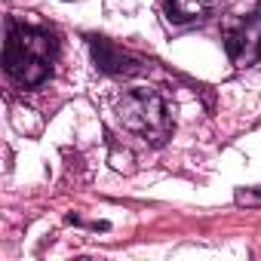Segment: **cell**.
I'll list each match as a JSON object with an SVG mask.
<instances>
[{"label":"cell","mask_w":261,"mask_h":261,"mask_svg":"<svg viewBox=\"0 0 261 261\" xmlns=\"http://www.w3.org/2000/svg\"><path fill=\"white\" fill-rule=\"evenodd\" d=\"M117 120L151 145H163L172 136V114L154 89H129L117 101Z\"/></svg>","instance_id":"obj_2"},{"label":"cell","mask_w":261,"mask_h":261,"mask_svg":"<svg viewBox=\"0 0 261 261\" xmlns=\"http://www.w3.org/2000/svg\"><path fill=\"white\" fill-rule=\"evenodd\" d=\"M240 206H261V191H237Z\"/></svg>","instance_id":"obj_6"},{"label":"cell","mask_w":261,"mask_h":261,"mask_svg":"<svg viewBox=\"0 0 261 261\" xmlns=\"http://www.w3.org/2000/svg\"><path fill=\"white\" fill-rule=\"evenodd\" d=\"M56 59V37L43 28L34 25H16L10 22L7 34V49H4V65L7 74L19 86H37L49 77Z\"/></svg>","instance_id":"obj_1"},{"label":"cell","mask_w":261,"mask_h":261,"mask_svg":"<svg viewBox=\"0 0 261 261\" xmlns=\"http://www.w3.org/2000/svg\"><path fill=\"white\" fill-rule=\"evenodd\" d=\"M224 46L237 68L261 62V10L249 13L246 19L230 22L224 31Z\"/></svg>","instance_id":"obj_3"},{"label":"cell","mask_w":261,"mask_h":261,"mask_svg":"<svg viewBox=\"0 0 261 261\" xmlns=\"http://www.w3.org/2000/svg\"><path fill=\"white\" fill-rule=\"evenodd\" d=\"M215 7V0H163V10L169 16V22L175 25H191V22H203Z\"/></svg>","instance_id":"obj_5"},{"label":"cell","mask_w":261,"mask_h":261,"mask_svg":"<svg viewBox=\"0 0 261 261\" xmlns=\"http://www.w3.org/2000/svg\"><path fill=\"white\" fill-rule=\"evenodd\" d=\"M89 49H92V62L105 71V74H114V77H129L139 71V62L123 53L117 43H111L108 37H89Z\"/></svg>","instance_id":"obj_4"}]
</instances>
